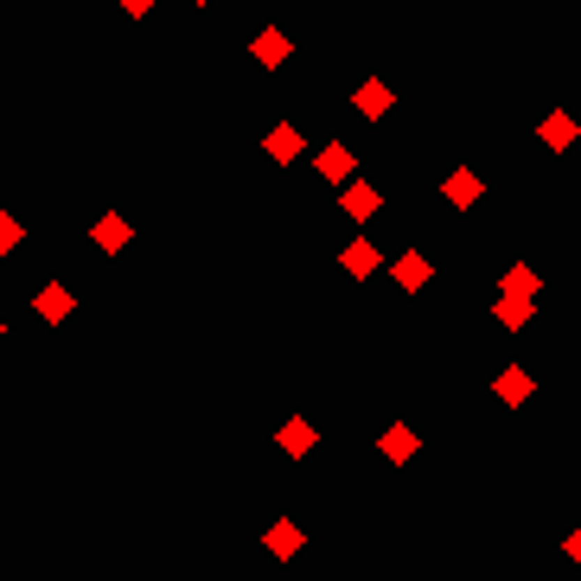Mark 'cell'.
<instances>
[{"label": "cell", "instance_id": "cell-1", "mask_svg": "<svg viewBox=\"0 0 581 581\" xmlns=\"http://www.w3.org/2000/svg\"><path fill=\"white\" fill-rule=\"evenodd\" d=\"M402 281H409V287H415V281H428V262H422V256H409V262H402Z\"/></svg>", "mask_w": 581, "mask_h": 581}]
</instances>
